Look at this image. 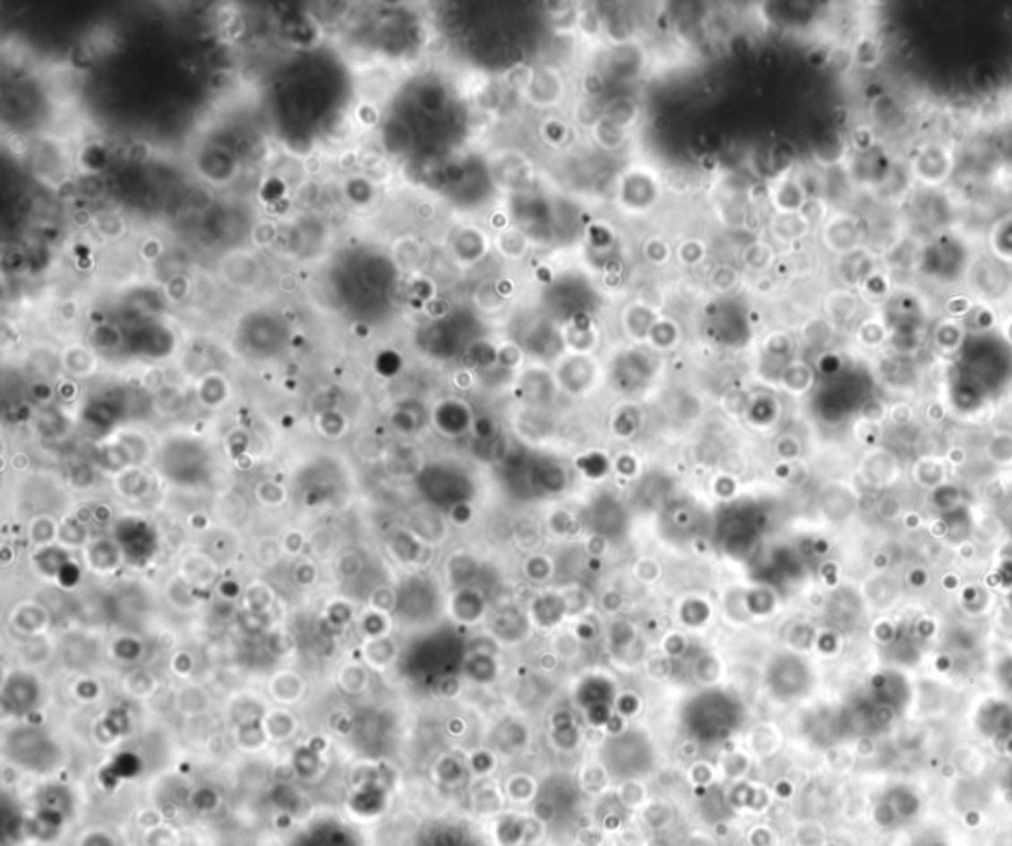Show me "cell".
<instances>
[{
	"mask_svg": "<svg viewBox=\"0 0 1012 846\" xmlns=\"http://www.w3.org/2000/svg\"><path fill=\"white\" fill-rule=\"evenodd\" d=\"M1005 789H1007V797H1008L1010 803H1012V767L1008 769V773H1007V777H1005Z\"/></svg>",
	"mask_w": 1012,
	"mask_h": 846,
	"instance_id": "cell-3",
	"label": "cell"
},
{
	"mask_svg": "<svg viewBox=\"0 0 1012 846\" xmlns=\"http://www.w3.org/2000/svg\"><path fill=\"white\" fill-rule=\"evenodd\" d=\"M915 846H948L938 836H922V839L915 842Z\"/></svg>",
	"mask_w": 1012,
	"mask_h": 846,
	"instance_id": "cell-2",
	"label": "cell"
},
{
	"mask_svg": "<svg viewBox=\"0 0 1012 846\" xmlns=\"http://www.w3.org/2000/svg\"><path fill=\"white\" fill-rule=\"evenodd\" d=\"M922 811L920 795L908 787H897L888 791L874 809V819L884 829H894L900 825H910Z\"/></svg>",
	"mask_w": 1012,
	"mask_h": 846,
	"instance_id": "cell-1",
	"label": "cell"
}]
</instances>
